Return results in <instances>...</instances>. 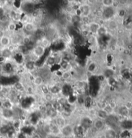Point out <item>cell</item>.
Here are the masks:
<instances>
[{
  "label": "cell",
  "mask_w": 132,
  "mask_h": 138,
  "mask_svg": "<svg viewBox=\"0 0 132 138\" xmlns=\"http://www.w3.org/2000/svg\"><path fill=\"white\" fill-rule=\"evenodd\" d=\"M41 46H43L44 48H46L48 46L50 45V40L46 38V37H43V38H41V44H40Z\"/></svg>",
  "instance_id": "cell-15"
},
{
  "label": "cell",
  "mask_w": 132,
  "mask_h": 138,
  "mask_svg": "<svg viewBox=\"0 0 132 138\" xmlns=\"http://www.w3.org/2000/svg\"><path fill=\"white\" fill-rule=\"evenodd\" d=\"M3 91V87H2L1 85H0V92Z\"/></svg>",
  "instance_id": "cell-30"
},
{
  "label": "cell",
  "mask_w": 132,
  "mask_h": 138,
  "mask_svg": "<svg viewBox=\"0 0 132 138\" xmlns=\"http://www.w3.org/2000/svg\"><path fill=\"white\" fill-rule=\"evenodd\" d=\"M104 125H105V123L102 119H96L94 121V123H93V126L98 130H102L104 128Z\"/></svg>",
  "instance_id": "cell-7"
},
{
  "label": "cell",
  "mask_w": 132,
  "mask_h": 138,
  "mask_svg": "<svg viewBox=\"0 0 132 138\" xmlns=\"http://www.w3.org/2000/svg\"><path fill=\"white\" fill-rule=\"evenodd\" d=\"M32 81H33V84L35 86L40 87L43 85L44 80H43V78L41 76V75H36L34 77Z\"/></svg>",
  "instance_id": "cell-4"
},
{
  "label": "cell",
  "mask_w": 132,
  "mask_h": 138,
  "mask_svg": "<svg viewBox=\"0 0 132 138\" xmlns=\"http://www.w3.org/2000/svg\"><path fill=\"white\" fill-rule=\"evenodd\" d=\"M8 21V17L6 14H3L1 16H0V23L4 24L6 23Z\"/></svg>",
  "instance_id": "cell-23"
},
{
  "label": "cell",
  "mask_w": 132,
  "mask_h": 138,
  "mask_svg": "<svg viewBox=\"0 0 132 138\" xmlns=\"http://www.w3.org/2000/svg\"><path fill=\"white\" fill-rule=\"evenodd\" d=\"M11 43V38L6 35H4L0 38V45L3 47L6 48L9 46Z\"/></svg>",
  "instance_id": "cell-3"
},
{
  "label": "cell",
  "mask_w": 132,
  "mask_h": 138,
  "mask_svg": "<svg viewBox=\"0 0 132 138\" xmlns=\"http://www.w3.org/2000/svg\"><path fill=\"white\" fill-rule=\"evenodd\" d=\"M108 105L109 106L111 107V108H112V109H114V108L116 107V104H115V102H113V101H112V102H110V103L108 104Z\"/></svg>",
  "instance_id": "cell-26"
},
{
  "label": "cell",
  "mask_w": 132,
  "mask_h": 138,
  "mask_svg": "<svg viewBox=\"0 0 132 138\" xmlns=\"http://www.w3.org/2000/svg\"><path fill=\"white\" fill-rule=\"evenodd\" d=\"M74 11H75V9H74V6L72 5H69L68 6L65 7V12H66V14H67L73 15V13H74Z\"/></svg>",
  "instance_id": "cell-19"
},
{
  "label": "cell",
  "mask_w": 132,
  "mask_h": 138,
  "mask_svg": "<svg viewBox=\"0 0 132 138\" xmlns=\"http://www.w3.org/2000/svg\"><path fill=\"white\" fill-rule=\"evenodd\" d=\"M72 77V74L68 70H66V71H63L61 75V78L63 79L65 81H68Z\"/></svg>",
  "instance_id": "cell-13"
},
{
  "label": "cell",
  "mask_w": 132,
  "mask_h": 138,
  "mask_svg": "<svg viewBox=\"0 0 132 138\" xmlns=\"http://www.w3.org/2000/svg\"><path fill=\"white\" fill-rule=\"evenodd\" d=\"M108 116L109 115L104 111V110L102 109V108L99 109L97 111V117L99 119H102V120L104 121L108 118Z\"/></svg>",
  "instance_id": "cell-9"
},
{
  "label": "cell",
  "mask_w": 132,
  "mask_h": 138,
  "mask_svg": "<svg viewBox=\"0 0 132 138\" xmlns=\"http://www.w3.org/2000/svg\"></svg>",
  "instance_id": "cell-33"
},
{
  "label": "cell",
  "mask_w": 132,
  "mask_h": 138,
  "mask_svg": "<svg viewBox=\"0 0 132 138\" xmlns=\"http://www.w3.org/2000/svg\"><path fill=\"white\" fill-rule=\"evenodd\" d=\"M32 138H41V137H40V136L38 134H35L33 135V136H32Z\"/></svg>",
  "instance_id": "cell-29"
},
{
  "label": "cell",
  "mask_w": 132,
  "mask_h": 138,
  "mask_svg": "<svg viewBox=\"0 0 132 138\" xmlns=\"http://www.w3.org/2000/svg\"><path fill=\"white\" fill-rule=\"evenodd\" d=\"M54 138H60V137H58V136H56V137H55Z\"/></svg>",
  "instance_id": "cell-31"
},
{
  "label": "cell",
  "mask_w": 132,
  "mask_h": 138,
  "mask_svg": "<svg viewBox=\"0 0 132 138\" xmlns=\"http://www.w3.org/2000/svg\"><path fill=\"white\" fill-rule=\"evenodd\" d=\"M114 14V11L112 7H108V8H106V9L104 10L103 13V16L106 17L107 18H112Z\"/></svg>",
  "instance_id": "cell-10"
},
{
  "label": "cell",
  "mask_w": 132,
  "mask_h": 138,
  "mask_svg": "<svg viewBox=\"0 0 132 138\" xmlns=\"http://www.w3.org/2000/svg\"><path fill=\"white\" fill-rule=\"evenodd\" d=\"M17 29V24H16L14 21L9 22L7 25V29L10 32H14Z\"/></svg>",
  "instance_id": "cell-16"
},
{
  "label": "cell",
  "mask_w": 132,
  "mask_h": 138,
  "mask_svg": "<svg viewBox=\"0 0 132 138\" xmlns=\"http://www.w3.org/2000/svg\"><path fill=\"white\" fill-rule=\"evenodd\" d=\"M44 98L46 101L50 103V102H52L53 100V95L52 94H51L50 92H49V93H47V94H44Z\"/></svg>",
  "instance_id": "cell-18"
},
{
  "label": "cell",
  "mask_w": 132,
  "mask_h": 138,
  "mask_svg": "<svg viewBox=\"0 0 132 138\" xmlns=\"http://www.w3.org/2000/svg\"><path fill=\"white\" fill-rule=\"evenodd\" d=\"M103 13H104V10L102 11L101 9H97L95 12L96 17H97L99 18H102V16H103Z\"/></svg>",
  "instance_id": "cell-25"
},
{
  "label": "cell",
  "mask_w": 132,
  "mask_h": 138,
  "mask_svg": "<svg viewBox=\"0 0 132 138\" xmlns=\"http://www.w3.org/2000/svg\"><path fill=\"white\" fill-rule=\"evenodd\" d=\"M116 133L113 129H108L105 132L106 138H115Z\"/></svg>",
  "instance_id": "cell-12"
},
{
  "label": "cell",
  "mask_w": 132,
  "mask_h": 138,
  "mask_svg": "<svg viewBox=\"0 0 132 138\" xmlns=\"http://www.w3.org/2000/svg\"><path fill=\"white\" fill-rule=\"evenodd\" d=\"M114 1L112 0H103L101 1L102 5L104 6H105L106 8H108V7H112L113 5H114Z\"/></svg>",
  "instance_id": "cell-14"
},
{
  "label": "cell",
  "mask_w": 132,
  "mask_h": 138,
  "mask_svg": "<svg viewBox=\"0 0 132 138\" xmlns=\"http://www.w3.org/2000/svg\"><path fill=\"white\" fill-rule=\"evenodd\" d=\"M88 27L90 32H91L93 34H97L98 30H99V28L101 27V26L99 25L97 23L91 22L88 24Z\"/></svg>",
  "instance_id": "cell-6"
},
{
  "label": "cell",
  "mask_w": 132,
  "mask_h": 138,
  "mask_svg": "<svg viewBox=\"0 0 132 138\" xmlns=\"http://www.w3.org/2000/svg\"><path fill=\"white\" fill-rule=\"evenodd\" d=\"M24 30L27 32H33L36 30V25L32 22H27L24 24Z\"/></svg>",
  "instance_id": "cell-5"
},
{
  "label": "cell",
  "mask_w": 132,
  "mask_h": 138,
  "mask_svg": "<svg viewBox=\"0 0 132 138\" xmlns=\"http://www.w3.org/2000/svg\"><path fill=\"white\" fill-rule=\"evenodd\" d=\"M45 49L43 46H41V45H37L36 46H34L33 49H32V53L33 55L35 57H41V56L44 54L45 52Z\"/></svg>",
  "instance_id": "cell-2"
},
{
  "label": "cell",
  "mask_w": 132,
  "mask_h": 138,
  "mask_svg": "<svg viewBox=\"0 0 132 138\" xmlns=\"http://www.w3.org/2000/svg\"><path fill=\"white\" fill-rule=\"evenodd\" d=\"M57 127L59 128V129H61L62 127H64V126L66 125L65 123V119L63 117H58L56 119V124H55Z\"/></svg>",
  "instance_id": "cell-11"
},
{
  "label": "cell",
  "mask_w": 132,
  "mask_h": 138,
  "mask_svg": "<svg viewBox=\"0 0 132 138\" xmlns=\"http://www.w3.org/2000/svg\"></svg>",
  "instance_id": "cell-32"
},
{
  "label": "cell",
  "mask_w": 132,
  "mask_h": 138,
  "mask_svg": "<svg viewBox=\"0 0 132 138\" xmlns=\"http://www.w3.org/2000/svg\"><path fill=\"white\" fill-rule=\"evenodd\" d=\"M11 52H10L7 48H5L1 51V55L6 59V58H8V57H9L10 56H11Z\"/></svg>",
  "instance_id": "cell-17"
},
{
  "label": "cell",
  "mask_w": 132,
  "mask_h": 138,
  "mask_svg": "<svg viewBox=\"0 0 132 138\" xmlns=\"http://www.w3.org/2000/svg\"><path fill=\"white\" fill-rule=\"evenodd\" d=\"M119 112L122 116H126L128 114V108H126V106H123L121 107V109H119Z\"/></svg>",
  "instance_id": "cell-20"
},
{
  "label": "cell",
  "mask_w": 132,
  "mask_h": 138,
  "mask_svg": "<svg viewBox=\"0 0 132 138\" xmlns=\"http://www.w3.org/2000/svg\"><path fill=\"white\" fill-rule=\"evenodd\" d=\"M60 129H61V134L66 138H69L74 133V129L70 125H65Z\"/></svg>",
  "instance_id": "cell-1"
},
{
  "label": "cell",
  "mask_w": 132,
  "mask_h": 138,
  "mask_svg": "<svg viewBox=\"0 0 132 138\" xmlns=\"http://www.w3.org/2000/svg\"><path fill=\"white\" fill-rule=\"evenodd\" d=\"M2 114H3V117L7 119L12 118L14 116V112L10 108H3V111H2Z\"/></svg>",
  "instance_id": "cell-8"
},
{
  "label": "cell",
  "mask_w": 132,
  "mask_h": 138,
  "mask_svg": "<svg viewBox=\"0 0 132 138\" xmlns=\"http://www.w3.org/2000/svg\"><path fill=\"white\" fill-rule=\"evenodd\" d=\"M65 19H66V21L68 23H73V20H74V16L72 14H66Z\"/></svg>",
  "instance_id": "cell-24"
},
{
  "label": "cell",
  "mask_w": 132,
  "mask_h": 138,
  "mask_svg": "<svg viewBox=\"0 0 132 138\" xmlns=\"http://www.w3.org/2000/svg\"><path fill=\"white\" fill-rule=\"evenodd\" d=\"M21 41H22V42H23V43L24 45H25V46H28V45H30L31 40H30V37L28 36H27L23 37V38H22V40H21Z\"/></svg>",
  "instance_id": "cell-22"
},
{
  "label": "cell",
  "mask_w": 132,
  "mask_h": 138,
  "mask_svg": "<svg viewBox=\"0 0 132 138\" xmlns=\"http://www.w3.org/2000/svg\"><path fill=\"white\" fill-rule=\"evenodd\" d=\"M5 14V11H4V9L2 6H0V16H1L2 15Z\"/></svg>",
  "instance_id": "cell-28"
},
{
  "label": "cell",
  "mask_w": 132,
  "mask_h": 138,
  "mask_svg": "<svg viewBox=\"0 0 132 138\" xmlns=\"http://www.w3.org/2000/svg\"><path fill=\"white\" fill-rule=\"evenodd\" d=\"M5 61V58L4 57L1 56V55H0V65H1Z\"/></svg>",
  "instance_id": "cell-27"
},
{
  "label": "cell",
  "mask_w": 132,
  "mask_h": 138,
  "mask_svg": "<svg viewBox=\"0 0 132 138\" xmlns=\"http://www.w3.org/2000/svg\"><path fill=\"white\" fill-rule=\"evenodd\" d=\"M10 129L9 127L7 125H3L0 127V132L3 134H7L9 132Z\"/></svg>",
  "instance_id": "cell-21"
}]
</instances>
